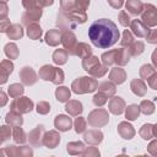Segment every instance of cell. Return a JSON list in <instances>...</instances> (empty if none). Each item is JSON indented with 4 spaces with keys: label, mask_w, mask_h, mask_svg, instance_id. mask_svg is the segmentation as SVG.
<instances>
[{
    "label": "cell",
    "mask_w": 157,
    "mask_h": 157,
    "mask_svg": "<svg viewBox=\"0 0 157 157\" xmlns=\"http://www.w3.org/2000/svg\"><path fill=\"white\" fill-rule=\"evenodd\" d=\"M1 98H2V102H1V105H4V104L6 103V96H5V93H4V92H1Z\"/></svg>",
    "instance_id": "58"
},
{
    "label": "cell",
    "mask_w": 157,
    "mask_h": 157,
    "mask_svg": "<svg viewBox=\"0 0 157 157\" xmlns=\"http://www.w3.org/2000/svg\"><path fill=\"white\" fill-rule=\"evenodd\" d=\"M140 135L142 136V139L148 140L153 136V125L151 124H145L142 125V128L140 129Z\"/></svg>",
    "instance_id": "41"
},
{
    "label": "cell",
    "mask_w": 157,
    "mask_h": 157,
    "mask_svg": "<svg viewBox=\"0 0 157 157\" xmlns=\"http://www.w3.org/2000/svg\"><path fill=\"white\" fill-rule=\"evenodd\" d=\"M59 42H61V32L59 29H50L45 34V43L55 47L59 44Z\"/></svg>",
    "instance_id": "18"
},
{
    "label": "cell",
    "mask_w": 157,
    "mask_h": 157,
    "mask_svg": "<svg viewBox=\"0 0 157 157\" xmlns=\"http://www.w3.org/2000/svg\"><path fill=\"white\" fill-rule=\"evenodd\" d=\"M108 108L113 114H121L125 109V102L120 97H112V99L109 101Z\"/></svg>",
    "instance_id": "15"
},
{
    "label": "cell",
    "mask_w": 157,
    "mask_h": 157,
    "mask_svg": "<svg viewBox=\"0 0 157 157\" xmlns=\"http://www.w3.org/2000/svg\"><path fill=\"white\" fill-rule=\"evenodd\" d=\"M109 78L112 82L114 83H123L126 78V75H125V71L121 69V67H113L110 70V74H109Z\"/></svg>",
    "instance_id": "20"
},
{
    "label": "cell",
    "mask_w": 157,
    "mask_h": 157,
    "mask_svg": "<svg viewBox=\"0 0 157 157\" xmlns=\"http://www.w3.org/2000/svg\"><path fill=\"white\" fill-rule=\"evenodd\" d=\"M108 66H105L104 64L102 65V64H98V65H96L93 69H91L90 71H88V74H91L93 77H102L103 75H105V72L108 71V69H107Z\"/></svg>",
    "instance_id": "38"
},
{
    "label": "cell",
    "mask_w": 157,
    "mask_h": 157,
    "mask_svg": "<svg viewBox=\"0 0 157 157\" xmlns=\"http://www.w3.org/2000/svg\"><path fill=\"white\" fill-rule=\"evenodd\" d=\"M146 39H147L148 43L156 44V43H157V28H155V29H150L148 34L146 36Z\"/></svg>",
    "instance_id": "50"
},
{
    "label": "cell",
    "mask_w": 157,
    "mask_h": 157,
    "mask_svg": "<svg viewBox=\"0 0 157 157\" xmlns=\"http://www.w3.org/2000/svg\"><path fill=\"white\" fill-rule=\"evenodd\" d=\"M10 26H11V23H10L9 20H2V22H1V32H6L10 28Z\"/></svg>",
    "instance_id": "55"
},
{
    "label": "cell",
    "mask_w": 157,
    "mask_h": 157,
    "mask_svg": "<svg viewBox=\"0 0 157 157\" xmlns=\"http://www.w3.org/2000/svg\"><path fill=\"white\" fill-rule=\"evenodd\" d=\"M141 21L148 26L155 27L157 26V9L152 4H145L144 10L141 12Z\"/></svg>",
    "instance_id": "5"
},
{
    "label": "cell",
    "mask_w": 157,
    "mask_h": 157,
    "mask_svg": "<svg viewBox=\"0 0 157 157\" xmlns=\"http://www.w3.org/2000/svg\"><path fill=\"white\" fill-rule=\"evenodd\" d=\"M152 63H153V65L157 67V48H156L155 52L152 53Z\"/></svg>",
    "instance_id": "57"
},
{
    "label": "cell",
    "mask_w": 157,
    "mask_h": 157,
    "mask_svg": "<svg viewBox=\"0 0 157 157\" xmlns=\"http://www.w3.org/2000/svg\"><path fill=\"white\" fill-rule=\"evenodd\" d=\"M85 150V145L82 142H70L67 144V152L71 155L82 153Z\"/></svg>",
    "instance_id": "37"
},
{
    "label": "cell",
    "mask_w": 157,
    "mask_h": 157,
    "mask_svg": "<svg viewBox=\"0 0 157 157\" xmlns=\"http://www.w3.org/2000/svg\"><path fill=\"white\" fill-rule=\"evenodd\" d=\"M50 110V105L48 102H39L37 104V112L39 114H47Z\"/></svg>",
    "instance_id": "49"
},
{
    "label": "cell",
    "mask_w": 157,
    "mask_h": 157,
    "mask_svg": "<svg viewBox=\"0 0 157 157\" xmlns=\"http://www.w3.org/2000/svg\"><path fill=\"white\" fill-rule=\"evenodd\" d=\"M91 54H92V49L86 43H77V45H76V48L74 50V55H77L80 58H82V59L88 56V55H91Z\"/></svg>",
    "instance_id": "25"
},
{
    "label": "cell",
    "mask_w": 157,
    "mask_h": 157,
    "mask_svg": "<svg viewBox=\"0 0 157 157\" xmlns=\"http://www.w3.org/2000/svg\"><path fill=\"white\" fill-rule=\"evenodd\" d=\"M54 2V0H23L22 5L26 10L28 9H34V7H44V6H49Z\"/></svg>",
    "instance_id": "19"
},
{
    "label": "cell",
    "mask_w": 157,
    "mask_h": 157,
    "mask_svg": "<svg viewBox=\"0 0 157 157\" xmlns=\"http://www.w3.org/2000/svg\"><path fill=\"white\" fill-rule=\"evenodd\" d=\"M59 142H60V135L56 131H49L43 136V145H45L49 148L56 147Z\"/></svg>",
    "instance_id": "16"
},
{
    "label": "cell",
    "mask_w": 157,
    "mask_h": 157,
    "mask_svg": "<svg viewBox=\"0 0 157 157\" xmlns=\"http://www.w3.org/2000/svg\"><path fill=\"white\" fill-rule=\"evenodd\" d=\"M65 109L70 115H78L82 112V104L78 101H69Z\"/></svg>",
    "instance_id": "28"
},
{
    "label": "cell",
    "mask_w": 157,
    "mask_h": 157,
    "mask_svg": "<svg viewBox=\"0 0 157 157\" xmlns=\"http://www.w3.org/2000/svg\"><path fill=\"white\" fill-rule=\"evenodd\" d=\"M86 120L82 118V117H78V118H76V120H75V123H74V125H75V131L78 134V132H82V131H85V129H86Z\"/></svg>",
    "instance_id": "47"
},
{
    "label": "cell",
    "mask_w": 157,
    "mask_h": 157,
    "mask_svg": "<svg viewBox=\"0 0 157 157\" xmlns=\"http://www.w3.org/2000/svg\"><path fill=\"white\" fill-rule=\"evenodd\" d=\"M13 64L10 60H2L1 61V83H5L7 80V76L12 72Z\"/></svg>",
    "instance_id": "27"
},
{
    "label": "cell",
    "mask_w": 157,
    "mask_h": 157,
    "mask_svg": "<svg viewBox=\"0 0 157 157\" xmlns=\"http://www.w3.org/2000/svg\"><path fill=\"white\" fill-rule=\"evenodd\" d=\"M20 77L22 80V82L25 85H33L37 82V75L34 72V70L29 66H25L21 71H20Z\"/></svg>",
    "instance_id": "12"
},
{
    "label": "cell",
    "mask_w": 157,
    "mask_h": 157,
    "mask_svg": "<svg viewBox=\"0 0 157 157\" xmlns=\"http://www.w3.org/2000/svg\"><path fill=\"white\" fill-rule=\"evenodd\" d=\"M7 92H9V96L12 97V98L20 97V96L23 93V86L20 85V83H12V85L9 87Z\"/></svg>",
    "instance_id": "39"
},
{
    "label": "cell",
    "mask_w": 157,
    "mask_h": 157,
    "mask_svg": "<svg viewBox=\"0 0 157 157\" xmlns=\"http://www.w3.org/2000/svg\"><path fill=\"white\" fill-rule=\"evenodd\" d=\"M77 4H78V0H60L61 10L66 12L77 11Z\"/></svg>",
    "instance_id": "34"
},
{
    "label": "cell",
    "mask_w": 157,
    "mask_h": 157,
    "mask_svg": "<svg viewBox=\"0 0 157 157\" xmlns=\"http://www.w3.org/2000/svg\"><path fill=\"white\" fill-rule=\"evenodd\" d=\"M148 151H150V153L157 156V140H155V141H152V142L150 144V146H148Z\"/></svg>",
    "instance_id": "54"
},
{
    "label": "cell",
    "mask_w": 157,
    "mask_h": 157,
    "mask_svg": "<svg viewBox=\"0 0 157 157\" xmlns=\"http://www.w3.org/2000/svg\"><path fill=\"white\" fill-rule=\"evenodd\" d=\"M67 60V50L65 49H56L53 53V61L58 65H63L65 64Z\"/></svg>",
    "instance_id": "30"
},
{
    "label": "cell",
    "mask_w": 157,
    "mask_h": 157,
    "mask_svg": "<svg viewBox=\"0 0 157 157\" xmlns=\"http://www.w3.org/2000/svg\"><path fill=\"white\" fill-rule=\"evenodd\" d=\"M125 6L126 10L132 15H141L144 10V4L140 0H128Z\"/></svg>",
    "instance_id": "22"
},
{
    "label": "cell",
    "mask_w": 157,
    "mask_h": 157,
    "mask_svg": "<svg viewBox=\"0 0 157 157\" xmlns=\"http://www.w3.org/2000/svg\"><path fill=\"white\" fill-rule=\"evenodd\" d=\"M130 56L131 55H130L128 49L120 48V49H113V50H109L107 53H103L101 58H102V61L105 66H109L113 64L123 66V65L128 64Z\"/></svg>",
    "instance_id": "2"
},
{
    "label": "cell",
    "mask_w": 157,
    "mask_h": 157,
    "mask_svg": "<svg viewBox=\"0 0 157 157\" xmlns=\"http://www.w3.org/2000/svg\"><path fill=\"white\" fill-rule=\"evenodd\" d=\"M10 108L13 112H17L20 114H25V113H28L33 109V102L28 97H16V98H13Z\"/></svg>",
    "instance_id": "6"
},
{
    "label": "cell",
    "mask_w": 157,
    "mask_h": 157,
    "mask_svg": "<svg viewBox=\"0 0 157 157\" xmlns=\"http://www.w3.org/2000/svg\"><path fill=\"white\" fill-rule=\"evenodd\" d=\"M6 34L10 39H20L23 36V29L18 23H13L10 26V28L6 31Z\"/></svg>",
    "instance_id": "24"
},
{
    "label": "cell",
    "mask_w": 157,
    "mask_h": 157,
    "mask_svg": "<svg viewBox=\"0 0 157 157\" xmlns=\"http://www.w3.org/2000/svg\"><path fill=\"white\" fill-rule=\"evenodd\" d=\"M130 87H131V91L136 94V96H145L146 94V91H147V87L145 85V82L141 80V78H134L130 83Z\"/></svg>",
    "instance_id": "17"
},
{
    "label": "cell",
    "mask_w": 157,
    "mask_h": 157,
    "mask_svg": "<svg viewBox=\"0 0 157 157\" xmlns=\"http://www.w3.org/2000/svg\"><path fill=\"white\" fill-rule=\"evenodd\" d=\"M61 44L64 45V49L67 50L69 54H74V50L77 45L76 36L70 29H65L61 33Z\"/></svg>",
    "instance_id": "9"
},
{
    "label": "cell",
    "mask_w": 157,
    "mask_h": 157,
    "mask_svg": "<svg viewBox=\"0 0 157 157\" xmlns=\"http://www.w3.org/2000/svg\"><path fill=\"white\" fill-rule=\"evenodd\" d=\"M88 37L97 48H109L119 39V31L117 25L108 18H99L94 21L88 28Z\"/></svg>",
    "instance_id": "1"
},
{
    "label": "cell",
    "mask_w": 157,
    "mask_h": 157,
    "mask_svg": "<svg viewBox=\"0 0 157 157\" xmlns=\"http://www.w3.org/2000/svg\"><path fill=\"white\" fill-rule=\"evenodd\" d=\"M83 137H85V141H86V142H88V144H91V145H97V144H99V142L102 141L103 135H102V132L98 131V130H90L88 132L85 134Z\"/></svg>",
    "instance_id": "23"
},
{
    "label": "cell",
    "mask_w": 157,
    "mask_h": 157,
    "mask_svg": "<svg viewBox=\"0 0 157 157\" xmlns=\"http://www.w3.org/2000/svg\"><path fill=\"white\" fill-rule=\"evenodd\" d=\"M144 49H145V45H144V43H142V42H140V40L134 42V43L128 48V50H129V53H130V55H131V56L140 55V54L144 52Z\"/></svg>",
    "instance_id": "36"
},
{
    "label": "cell",
    "mask_w": 157,
    "mask_h": 157,
    "mask_svg": "<svg viewBox=\"0 0 157 157\" xmlns=\"http://www.w3.org/2000/svg\"><path fill=\"white\" fill-rule=\"evenodd\" d=\"M43 132H44V126H43V125H38L34 130H32V131L29 132V135H28L29 142H31L32 145H34V146H40V145H43V140H42V137L44 136Z\"/></svg>",
    "instance_id": "14"
},
{
    "label": "cell",
    "mask_w": 157,
    "mask_h": 157,
    "mask_svg": "<svg viewBox=\"0 0 157 157\" xmlns=\"http://www.w3.org/2000/svg\"><path fill=\"white\" fill-rule=\"evenodd\" d=\"M2 1H6V0H2Z\"/></svg>",
    "instance_id": "60"
},
{
    "label": "cell",
    "mask_w": 157,
    "mask_h": 157,
    "mask_svg": "<svg viewBox=\"0 0 157 157\" xmlns=\"http://www.w3.org/2000/svg\"><path fill=\"white\" fill-rule=\"evenodd\" d=\"M1 12H2V15H1V20H5V15H6V12H7V7H6V2L5 1H1Z\"/></svg>",
    "instance_id": "56"
},
{
    "label": "cell",
    "mask_w": 157,
    "mask_h": 157,
    "mask_svg": "<svg viewBox=\"0 0 157 157\" xmlns=\"http://www.w3.org/2000/svg\"><path fill=\"white\" fill-rule=\"evenodd\" d=\"M11 130L7 126H1V141H5L7 137H10Z\"/></svg>",
    "instance_id": "52"
},
{
    "label": "cell",
    "mask_w": 157,
    "mask_h": 157,
    "mask_svg": "<svg viewBox=\"0 0 157 157\" xmlns=\"http://www.w3.org/2000/svg\"><path fill=\"white\" fill-rule=\"evenodd\" d=\"M54 125H55V128H56L58 130H60V131H67V130L71 129L72 120H71V118L60 114V115H56V117H55V119H54Z\"/></svg>",
    "instance_id": "13"
},
{
    "label": "cell",
    "mask_w": 157,
    "mask_h": 157,
    "mask_svg": "<svg viewBox=\"0 0 157 157\" xmlns=\"http://www.w3.org/2000/svg\"><path fill=\"white\" fill-rule=\"evenodd\" d=\"M148 86L153 90H157V72H153L148 78H147Z\"/></svg>",
    "instance_id": "51"
},
{
    "label": "cell",
    "mask_w": 157,
    "mask_h": 157,
    "mask_svg": "<svg viewBox=\"0 0 157 157\" xmlns=\"http://www.w3.org/2000/svg\"><path fill=\"white\" fill-rule=\"evenodd\" d=\"M140 105H136V104H131L126 108V112H125V117L128 120H135L139 114H140Z\"/></svg>",
    "instance_id": "35"
},
{
    "label": "cell",
    "mask_w": 157,
    "mask_h": 157,
    "mask_svg": "<svg viewBox=\"0 0 157 157\" xmlns=\"http://www.w3.org/2000/svg\"><path fill=\"white\" fill-rule=\"evenodd\" d=\"M153 72H156V71H155V69H153L152 65L145 64V65H142L141 69H140V76H141V78H144V80H147Z\"/></svg>",
    "instance_id": "44"
},
{
    "label": "cell",
    "mask_w": 157,
    "mask_h": 157,
    "mask_svg": "<svg viewBox=\"0 0 157 157\" xmlns=\"http://www.w3.org/2000/svg\"><path fill=\"white\" fill-rule=\"evenodd\" d=\"M132 43H134V37H132L131 32L128 31V29H125L124 33H123V39L120 40V44H121L123 47H128V48H129Z\"/></svg>",
    "instance_id": "45"
},
{
    "label": "cell",
    "mask_w": 157,
    "mask_h": 157,
    "mask_svg": "<svg viewBox=\"0 0 157 157\" xmlns=\"http://www.w3.org/2000/svg\"><path fill=\"white\" fill-rule=\"evenodd\" d=\"M71 88L75 93L77 94H82V93H87V92H93L94 90L98 88V83L94 78L88 77V76H83L80 78H76L72 85Z\"/></svg>",
    "instance_id": "3"
},
{
    "label": "cell",
    "mask_w": 157,
    "mask_h": 157,
    "mask_svg": "<svg viewBox=\"0 0 157 157\" xmlns=\"http://www.w3.org/2000/svg\"><path fill=\"white\" fill-rule=\"evenodd\" d=\"M55 97L59 102H67L70 98V90L67 87H58L55 91Z\"/></svg>",
    "instance_id": "33"
},
{
    "label": "cell",
    "mask_w": 157,
    "mask_h": 157,
    "mask_svg": "<svg viewBox=\"0 0 157 157\" xmlns=\"http://www.w3.org/2000/svg\"><path fill=\"white\" fill-rule=\"evenodd\" d=\"M98 91L103 92L104 94H107L108 97H113V94L115 93V86L109 82V81H104L98 86Z\"/></svg>",
    "instance_id": "31"
},
{
    "label": "cell",
    "mask_w": 157,
    "mask_h": 157,
    "mask_svg": "<svg viewBox=\"0 0 157 157\" xmlns=\"http://www.w3.org/2000/svg\"><path fill=\"white\" fill-rule=\"evenodd\" d=\"M42 16V9L40 7H34V9H28L26 12L22 15V23L28 26L31 23L37 22Z\"/></svg>",
    "instance_id": "10"
},
{
    "label": "cell",
    "mask_w": 157,
    "mask_h": 157,
    "mask_svg": "<svg viewBox=\"0 0 157 157\" xmlns=\"http://www.w3.org/2000/svg\"><path fill=\"white\" fill-rule=\"evenodd\" d=\"M39 77H42L43 80H47V81L50 80L53 83L59 85L64 81V72L61 69H56L50 65H44L39 70Z\"/></svg>",
    "instance_id": "4"
},
{
    "label": "cell",
    "mask_w": 157,
    "mask_h": 157,
    "mask_svg": "<svg viewBox=\"0 0 157 157\" xmlns=\"http://www.w3.org/2000/svg\"><path fill=\"white\" fill-rule=\"evenodd\" d=\"M153 136H156V137H157V124H156V125H153Z\"/></svg>",
    "instance_id": "59"
},
{
    "label": "cell",
    "mask_w": 157,
    "mask_h": 157,
    "mask_svg": "<svg viewBox=\"0 0 157 157\" xmlns=\"http://www.w3.org/2000/svg\"><path fill=\"white\" fill-rule=\"evenodd\" d=\"M5 120H6L7 124H10V125L13 126V128L22 125V117H21V114L17 113V112H13V110H11L10 113L6 114Z\"/></svg>",
    "instance_id": "26"
},
{
    "label": "cell",
    "mask_w": 157,
    "mask_h": 157,
    "mask_svg": "<svg viewBox=\"0 0 157 157\" xmlns=\"http://www.w3.org/2000/svg\"><path fill=\"white\" fill-rule=\"evenodd\" d=\"M56 25L65 31V29H74L77 26V22L74 20L71 12H66V11H63L61 10L59 12V15H58Z\"/></svg>",
    "instance_id": "8"
},
{
    "label": "cell",
    "mask_w": 157,
    "mask_h": 157,
    "mask_svg": "<svg viewBox=\"0 0 157 157\" xmlns=\"http://www.w3.org/2000/svg\"><path fill=\"white\" fill-rule=\"evenodd\" d=\"M98 64H99L98 58L94 56V55H88V56L83 58V60H82V66H83V69H85L87 72H88L91 69H93L96 65H98Z\"/></svg>",
    "instance_id": "32"
},
{
    "label": "cell",
    "mask_w": 157,
    "mask_h": 157,
    "mask_svg": "<svg viewBox=\"0 0 157 157\" xmlns=\"http://www.w3.org/2000/svg\"><path fill=\"white\" fill-rule=\"evenodd\" d=\"M109 117H108V112L103 108H98L94 109L88 115V124L92 126H103L108 123Z\"/></svg>",
    "instance_id": "7"
},
{
    "label": "cell",
    "mask_w": 157,
    "mask_h": 157,
    "mask_svg": "<svg viewBox=\"0 0 157 157\" xmlns=\"http://www.w3.org/2000/svg\"><path fill=\"white\" fill-rule=\"evenodd\" d=\"M12 136H13V140L17 142V144H23L26 141V135H25V131L20 128V126H15L13 131H12Z\"/></svg>",
    "instance_id": "42"
},
{
    "label": "cell",
    "mask_w": 157,
    "mask_h": 157,
    "mask_svg": "<svg viewBox=\"0 0 157 157\" xmlns=\"http://www.w3.org/2000/svg\"><path fill=\"white\" fill-rule=\"evenodd\" d=\"M5 54L10 58V59H16L18 55V49L16 47L15 43H7L5 45Z\"/></svg>",
    "instance_id": "40"
},
{
    "label": "cell",
    "mask_w": 157,
    "mask_h": 157,
    "mask_svg": "<svg viewBox=\"0 0 157 157\" xmlns=\"http://www.w3.org/2000/svg\"><path fill=\"white\" fill-rule=\"evenodd\" d=\"M108 98H109V97H108L107 94H104L103 92H99V91H98V93H96V94L93 96V103H94V105H97V107H102L103 104H105V102H107Z\"/></svg>",
    "instance_id": "46"
},
{
    "label": "cell",
    "mask_w": 157,
    "mask_h": 157,
    "mask_svg": "<svg viewBox=\"0 0 157 157\" xmlns=\"http://www.w3.org/2000/svg\"><path fill=\"white\" fill-rule=\"evenodd\" d=\"M118 132L120 134L121 137L124 139H131L134 135H135V130L132 129V126L126 123V121H121L119 125H118Z\"/></svg>",
    "instance_id": "21"
},
{
    "label": "cell",
    "mask_w": 157,
    "mask_h": 157,
    "mask_svg": "<svg viewBox=\"0 0 157 157\" xmlns=\"http://www.w3.org/2000/svg\"><path fill=\"white\" fill-rule=\"evenodd\" d=\"M140 110L144 113V114H152L155 112V104L151 102V101H142L141 104H140Z\"/></svg>",
    "instance_id": "43"
},
{
    "label": "cell",
    "mask_w": 157,
    "mask_h": 157,
    "mask_svg": "<svg viewBox=\"0 0 157 157\" xmlns=\"http://www.w3.org/2000/svg\"><path fill=\"white\" fill-rule=\"evenodd\" d=\"M130 29H131V32H132L136 37H139V38H142V37L146 38V36H147L148 32H150L148 26H146L141 20H132L131 23H130Z\"/></svg>",
    "instance_id": "11"
},
{
    "label": "cell",
    "mask_w": 157,
    "mask_h": 157,
    "mask_svg": "<svg viewBox=\"0 0 157 157\" xmlns=\"http://www.w3.org/2000/svg\"><path fill=\"white\" fill-rule=\"evenodd\" d=\"M27 36H28L31 39H33V40L39 39L40 36H42V28H40V26H38L36 22L28 25V26H27Z\"/></svg>",
    "instance_id": "29"
},
{
    "label": "cell",
    "mask_w": 157,
    "mask_h": 157,
    "mask_svg": "<svg viewBox=\"0 0 157 157\" xmlns=\"http://www.w3.org/2000/svg\"><path fill=\"white\" fill-rule=\"evenodd\" d=\"M108 2H109V5H110L112 7H114V9H120V7L123 6V4H124V0H108Z\"/></svg>",
    "instance_id": "53"
},
{
    "label": "cell",
    "mask_w": 157,
    "mask_h": 157,
    "mask_svg": "<svg viewBox=\"0 0 157 157\" xmlns=\"http://www.w3.org/2000/svg\"><path fill=\"white\" fill-rule=\"evenodd\" d=\"M119 22H120V25H123V26H130V23H131V21H130V17H129V15H128V12L126 11H120V13H119Z\"/></svg>",
    "instance_id": "48"
}]
</instances>
